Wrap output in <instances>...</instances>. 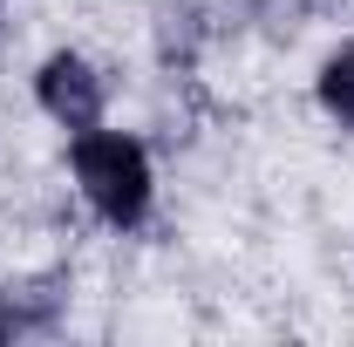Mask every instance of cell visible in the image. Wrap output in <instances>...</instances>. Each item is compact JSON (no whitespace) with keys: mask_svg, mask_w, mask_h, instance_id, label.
<instances>
[{"mask_svg":"<svg viewBox=\"0 0 354 347\" xmlns=\"http://www.w3.org/2000/svg\"><path fill=\"white\" fill-rule=\"evenodd\" d=\"M35 95H41V109L62 123V130H95L102 123V75L88 68L75 48H62V55H48L41 75H35Z\"/></svg>","mask_w":354,"mask_h":347,"instance_id":"2","label":"cell"},{"mask_svg":"<svg viewBox=\"0 0 354 347\" xmlns=\"http://www.w3.org/2000/svg\"><path fill=\"white\" fill-rule=\"evenodd\" d=\"M68 164H75V184H82L88 212L116 232H136L150 218V198H157V177H150V150L123 130H75L68 136Z\"/></svg>","mask_w":354,"mask_h":347,"instance_id":"1","label":"cell"},{"mask_svg":"<svg viewBox=\"0 0 354 347\" xmlns=\"http://www.w3.org/2000/svg\"><path fill=\"white\" fill-rule=\"evenodd\" d=\"M7 334H14V320H7V313H0V341H7Z\"/></svg>","mask_w":354,"mask_h":347,"instance_id":"4","label":"cell"},{"mask_svg":"<svg viewBox=\"0 0 354 347\" xmlns=\"http://www.w3.org/2000/svg\"><path fill=\"white\" fill-rule=\"evenodd\" d=\"M320 109H327L341 130H354V41L334 48V55L320 62Z\"/></svg>","mask_w":354,"mask_h":347,"instance_id":"3","label":"cell"}]
</instances>
